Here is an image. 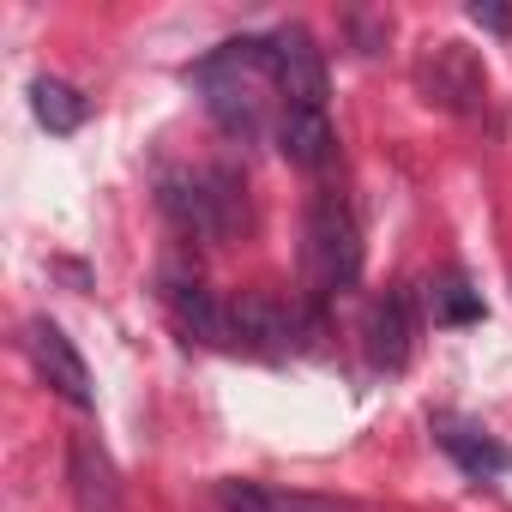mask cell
Returning a JSON list of instances; mask_svg holds the SVG:
<instances>
[{
    "mask_svg": "<svg viewBox=\"0 0 512 512\" xmlns=\"http://www.w3.org/2000/svg\"><path fill=\"white\" fill-rule=\"evenodd\" d=\"M193 85H199L211 121L229 139H260L266 133V115H272V97H278L272 37H235V43H223L217 55H205L193 67Z\"/></svg>",
    "mask_w": 512,
    "mask_h": 512,
    "instance_id": "obj_1",
    "label": "cell"
},
{
    "mask_svg": "<svg viewBox=\"0 0 512 512\" xmlns=\"http://www.w3.org/2000/svg\"><path fill=\"white\" fill-rule=\"evenodd\" d=\"M163 211L193 241H223L247 217V205L235 193V175H223V169H175V175H163Z\"/></svg>",
    "mask_w": 512,
    "mask_h": 512,
    "instance_id": "obj_2",
    "label": "cell"
},
{
    "mask_svg": "<svg viewBox=\"0 0 512 512\" xmlns=\"http://www.w3.org/2000/svg\"><path fill=\"white\" fill-rule=\"evenodd\" d=\"M308 278L326 296L356 290V278H362V235H356V217L338 193H320L308 205Z\"/></svg>",
    "mask_w": 512,
    "mask_h": 512,
    "instance_id": "obj_3",
    "label": "cell"
},
{
    "mask_svg": "<svg viewBox=\"0 0 512 512\" xmlns=\"http://www.w3.org/2000/svg\"><path fill=\"white\" fill-rule=\"evenodd\" d=\"M272 79H278V109H326L332 97L326 55L302 25L272 31Z\"/></svg>",
    "mask_w": 512,
    "mask_h": 512,
    "instance_id": "obj_4",
    "label": "cell"
},
{
    "mask_svg": "<svg viewBox=\"0 0 512 512\" xmlns=\"http://www.w3.org/2000/svg\"><path fill=\"white\" fill-rule=\"evenodd\" d=\"M428 103L452 109V115H482L488 109V67L464 49V43H434L416 67Z\"/></svg>",
    "mask_w": 512,
    "mask_h": 512,
    "instance_id": "obj_5",
    "label": "cell"
},
{
    "mask_svg": "<svg viewBox=\"0 0 512 512\" xmlns=\"http://www.w3.org/2000/svg\"><path fill=\"white\" fill-rule=\"evenodd\" d=\"M25 356H31V368H37V380L55 392V398H67L73 410H91L97 404V386H91V368H85V356L73 350V338L55 326V320H31L25 326Z\"/></svg>",
    "mask_w": 512,
    "mask_h": 512,
    "instance_id": "obj_6",
    "label": "cell"
},
{
    "mask_svg": "<svg viewBox=\"0 0 512 512\" xmlns=\"http://www.w3.org/2000/svg\"><path fill=\"white\" fill-rule=\"evenodd\" d=\"M67 488H73L79 512H121V476H115V458L97 434L67 440Z\"/></svg>",
    "mask_w": 512,
    "mask_h": 512,
    "instance_id": "obj_7",
    "label": "cell"
},
{
    "mask_svg": "<svg viewBox=\"0 0 512 512\" xmlns=\"http://www.w3.org/2000/svg\"><path fill=\"white\" fill-rule=\"evenodd\" d=\"M229 338L247 344V350H260V356H290V344H296V314H290L278 296H266V290H247V296L229 302Z\"/></svg>",
    "mask_w": 512,
    "mask_h": 512,
    "instance_id": "obj_8",
    "label": "cell"
},
{
    "mask_svg": "<svg viewBox=\"0 0 512 512\" xmlns=\"http://www.w3.org/2000/svg\"><path fill=\"white\" fill-rule=\"evenodd\" d=\"M368 356L374 368L398 374L410 356H416V296L410 290H386L374 308H368Z\"/></svg>",
    "mask_w": 512,
    "mask_h": 512,
    "instance_id": "obj_9",
    "label": "cell"
},
{
    "mask_svg": "<svg viewBox=\"0 0 512 512\" xmlns=\"http://www.w3.org/2000/svg\"><path fill=\"white\" fill-rule=\"evenodd\" d=\"M163 302L175 314V326L199 344H223L229 338V308H217V296L199 284V278H181V272H163Z\"/></svg>",
    "mask_w": 512,
    "mask_h": 512,
    "instance_id": "obj_10",
    "label": "cell"
},
{
    "mask_svg": "<svg viewBox=\"0 0 512 512\" xmlns=\"http://www.w3.org/2000/svg\"><path fill=\"white\" fill-rule=\"evenodd\" d=\"M217 506L223 512H356L344 500L302 494V488H278V482H217Z\"/></svg>",
    "mask_w": 512,
    "mask_h": 512,
    "instance_id": "obj_11",
    "label": "cell"
},
{
    "mask_svg": "<svg viewBox=\"0 0 512 512\" xmlns=\"http://www.w3.org/2000/svg\"><path fill=\"white\" fill-rule=\"evenodd\" d=\"M332 145H338V133H332L326 109H278V151L296 169H326Z\"/></svg>",
    "mask_w": 512,
    "mask_h": 512,
    "instance_id": "obj_12",
    "label": "cell"
},
{
    "mask_svg": "<svg viewBox=\"0 0 512 512\" xmlns=\"http://www.w3.org/2000/svg\"><path fill=\"white\" fill-rule=\"evenodd\" d=\"M434 440L470 470V476H506L512 470V452L488 434V428H476V422H458V416H434Z\"/></svg>",
    "mask_w": 512,
    "mask_h": 512,
    "instance_id": "obj_13",
    "label": "cell"
},
{
    "mask_svg": "<svg viewBox=\"0 0 512 512\" xmlns=\"http://www.w3.org/2000/svg\"><path fill=\"white\" fill-rule=\"evenodd\" d=\"M31 109L49 133H79L85 127V97L67 85V79H37L31 85Z\"/></svg>",
    "mask_w": 512,
    "mask_h": 512,
    "instance_id": "obj_14",
    "label": "cell"
},
{
    "mask_svg": "<svg viewBox=\"0 0 512 512\" xmlns=\"http://www.w3.org/2000/svg\"><path fill=\"white\" fill-rule=\"evenodd\" d=\"M428 320L434 326H470V320H482V290H470V278H458V272L434 278L428 284Z\"/></svg>",
    "mask_w": 512,
    "mask_h": 512,
    "instance_id": "obj_15",
    "label": "cell"
},
{
    "mask_svg": "<svg viewBox=\"0 0 512 512\" xmlns=\"http://www.w3.org/2000/svg\"><path fill=\"white\" fill-rule=\"evenodd\" d=\"M470 19L488 25V31H512V13H506V7H470Z\"/></svg>",
    "mask_w": 512,
    "mask_h": 512,
    "instance_id": "obj_16",
    "label": "cell"
}]
</instances>
